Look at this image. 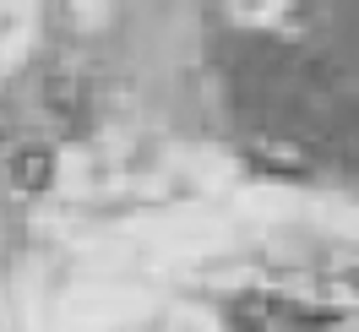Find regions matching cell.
Here are the masks:
<instances>
[{"mask_svg": "<svg viewBox=\"0 0 359 332\" xmlns=\"http://www.w3.org/2000/svg\"><path fill=\"white\" fill-rule=\"evenodd\" d=\"M33 109L55 136H82L93 120V98H88V82L76 71H44L39 88H33Z\"/></svg>", "mask_w": 359, "mask_h": 332, "instance_id": "cell-1", "label": "cell"}, {"mask_svg": "<svg viewBox=\"0 0 359 332\" xmlns=\"http://www.w3.org/2000/svg\"><path fill=\"white\" fill-rule=\"evenodd\" d=\"M6 180L17 197H39L55 185V147L49 142H22L17 153L6 158Z\"/></svg>", "mask_w": 359, "mask_h": 332, "instance_id": "cell-2", "label": "cell"}, {"mask_svg": "<svg viewBox=\"0 0 359 332\" xmlns=\"http://www.w3.org/2000/svg\"><path fill=\"white\" fill-rule=\"evenodd\" d=\"M229 327H234V332H272L267 321H250V316H240V310H234V316H229Z\"/></svg>", "mask_w": 359, "mask_h": 332, "instance_id": "cell-3", "label": "cell"}]
</instances>
